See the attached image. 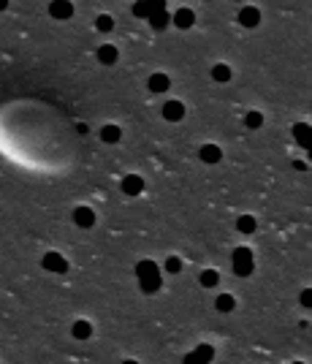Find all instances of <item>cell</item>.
Returning <instances> with one entry per match:
<instances>
[{
	"instance_id": "obj_1",
	"label": "cell",
	"mask_w": 312,
	"mask_h": 364,
	"mask_svg": "<svg viewBox=\"0 0 312 364\" xmlns=\"http://www.w3.org/2000/svg\"><path fill=\"white\" fill-rule=\"evenodd\" d=\"M231 261H233V272L239 275V277H250L252 269H255V261H252V250H250V247H236L233 256H231Z\"/></svg>"
},
{
	"instance_id": "obj_2",
	"label": "cell",
	"mask_w": 312,
	"mask_h": 364,
	"mask_svg": "<svg viewBox=\"0 0 312 364\" xmlns=\"http://www.w3.org/2000/svg\"><path fill=\"white\" fill-rule=\"evenodd\" d=\"M49 14L54 19H60V22H65V19L73 16V3H71V0H52V3H49Z\"/></svg>"
},
{
	"instance_id": "obj_3",
	"label": "cell",
	"mask_w": 312,
	"mask_h": 364,
	"mask_svg": "<svg viewBox=\"0 0 312 364\" xmlns=\"http://www.w3.org/2000/svg\"><path fill=\"white\" fill-rule=\"evenodd\" d=\"M95 57H98L101 65H114V63L120 60V52H117L114 44H101L98 52H95Z\"/></svg>"
},
{
	"instance_id": "obj_4",
	"label": "cell",
	"mask_w": 312,
	"mask_h": 364,
	"mask_svg": "<svg viewBox=\"0 0 312 364\" xmlns=\"http://www.w3.org/2000/svg\"><path fill=\"white\" fill-rule=\"evenodd\" d=\"M71 217H73V223L82 226V228H92V226H95V212H92L90 207H76Z\"/></svg>"
},
{
	"instance_id": "obj_5",
	"label": "cell",
	"mask_w": 312,
	"mask_h": 364,
	"mask_svg": "<svg viewBox=\"0 0 312 364\" xmlns=\"http://www.w3.org/2000/svg\"><path fill=\"white\" fill-rule=\"evenodd\" d=\"M163 120H168V122L185 120V103H179V101H168V103H163Z\"/></svg>"
},
{
	"instance_id": "obj_6",
	"label": "cell",
	"mask_w": 312,
	"mask_h": 364,
	"mask_svg": "<svg viewBox=\"0 0 312 364\" xmlns=\"http://www.w3.org/2000/svg\"><path fill=\"white\" fill-rule=\"evenodd\" d=\"M147 22L152 25V30H166V27L171 25V14H168L166 8H158V11H149Z\"/></svg>"
},
{
	"instance_id": "obj_7",
	"label": "cell",
	"mask_w": 312,
	"mask_h": 364,
	"mask_svg": "<svg viewBox=\"0 0 312 364\" xmlns=\"http://www.w3.org/2000/svg\"><path fill=\"white\" fill-rule=\"evenodd\" d=\"M44 269H49V272H68V261L60 256V253H46L44 256Z\"/></svg>"
},
{
	"instance_id": "obj_8",
	"label": "cell",
	"mask_w": 312,
	"mask_h": 364,
	"mask_svg": "<svg viewBox=\"0 0 312 364\" xmlns=\"http://www.w3.org/2000/svg\"><path fill=\"white\" fill-rule=\"evenodd\" d=\"M122 193H128V196H139L141 190H144V179H141L139 174H128V177H122Z\"/></svg>"
},
{
	"instance_id": "obj_9",
	"label": "cell",
	"mask_w": 312,
	"mask_h": 364,
	"mask_svg": "<svg viewBox=\"0 0 312 364\" xmlns=\"http://www.w3.org/2000/svg\"><path fill=\"white\" fill-rule=\"evenodd\" d=\"M258 22H261V11L255 6H247V8L239 11V25L242 27H258Z\"/></svg>"
},
{
	"instance_id": "obj_10",
	"label": "cell",
	"mask_w": 312,
	"mask_h": 364,
	"mask_svg": "<svg viewBox=\"0 0 312 364\" xmlns=\"http://www.w3.org/2000/svg\"><path fill=\"white\" fill-rule=\"evenodd\" d=\"M171 22L179 27V30H187V27L196 25V14L190 11V8H179V11L171 16Z\"/></svg>"
},
{
	"instance_id": "obj_11",
	"label": "cell",
	"mask_w": 312,
	"mask_h": 364,
	"mask_svg": "<svg viewBox=\"0 0 312 364\" xmlns=\"http://www.w3.org/2000/svg\"><path fill=\"white\" fill-rule=\"evenodd\" d=\"M147 87H149V93H166L168 87H171V79H168L166 74H152L149 82H147Z\"/></svg>"
},
{
	"instance_id": "obj_12",
	"label": "cell",
	"mask_w": 312,
	"mask_h": 364,
	"mask_svg": "<svg viewBox=\"0 0 312 364\" xmlns=\"http://www.w3.org/2000/svg\"><path fill=\"white\" fill-rule=\"evenodd\" d=\"M198 158L204 160V163H217V160L223 158V152L217 144H204L201 150H198Z\"/></svg>"
},
{
	"instance_id": "obj_13",
	"label": "cell",
	"mask_w": 312,
	"mask_h": 364,
	"mask_svg": "<svg viewBox=\"0 0 312 364\" xmlns=\"http://www.w3.org/2000/svg\"><path fill=\"white\" fill-rule=\"evenodd\" d=\"M160 275V266L155 261H149V258H144V261L136 264V277H155Z\"/></svg>"
},
{
	"instance_id": "obj_14",
	"label": "cell",
	"mask_w": 312,
	"mask_h": 364,
	"mask_svg": "<svg viewBox=\"0 0 312 364\" xmlns=\"http://www.w3.org/2000/svg\"><path fill=\"white\" fill-rule=\"evenodd\" d=\"M101 139L106 141V144H117V141L122 139L120 125H111V122H109V125H103V128H101Z\"/></svg>"
},
{
	"instance_id": "obj_15",
	"label": "cell",
	"mask_w": 312,
	"mask_h": 364,
	"mask_svg": "<svg viewBox=\"0 0 312 364\" xmlns=\"http://www.w3.org/2000/svg\"><path fill=\"white\" fill-rule=\"evenodd\" d=\"M293 139L299 141V147H309V125L307 122H299V125H293Z\"/></svg>"
},
{
	"instance_id": "obj_16",
	"label": "cell",
	"mask_w": 312,
	"mask_h": 364,
	"mask_svg": "<svg viewBox=\"0 0 312 364\" xmlns=\"http://www.w3.org/2000/svg\"><path fill=\"white\" fill-rule=\"evenodd\" d=\"M212 79H215L217 84L231 82V68H228L225 63H217V65H212Z\"/></svg>"
},
{
	"instance_id": "obj_17",
	"label": "cell",
	"mask_w": 312,
	"mask_h": 364,
	"mask_svg": "<svg viewBox=\"0 0 312 364\" xmlns=\"http://www.w3.org/2000/svg\"><path fill=\"white\" fill-rule=\"evenodd\" d=\"M71 334L76 340H87L90 334H92V326H90V321H84V318H79L76 323H73V329H71Z\"/></svg>"
},
{
	"instance_id": "obj_18",
	"label": "cell",
	"mask_w": 312,
	"mask_h": 364,
	"mask_svg": "<svg viewBox=\"0 0 312 364\" xmlns=\"http://www.w3.org/2000/svg\"><path fill=\"white\" fill-rule=\"evenodd\" d=\"M215 307L220 310V313H231V310L236 307V299H233L231 294H220V296L215 299Z\"/></svg>"
},
{
	"instance_id": "obj_19",
	"label": "cell",
	"mask_w": 312,
	"mask_h": 364,
	"mask_svg": "<svg viewBox=\"0 0 312 364\" xmlns=\"http://www.w3.org/2000/svg\"><path fill=\"white\" fill-rule=\"evenodd\" d=\"M198 283H201L204 288H215V285L220 283V275H217L215 269H204L201 277H198Z\"/></svg>"
},
{
	"instance_id": "obj_20",
	"label": "cell",
	"mask_w": 312,
	"mask_h": 364,
	"mask_svg": "<svg viewBox=\"0 0 312 364\" xmlns=\"http://www.w3.org/2000/svg\"><path fill=\"white\" fill-rule=\"evenodd\" d=\"M236 228H239V234H252L255 231V217L252 215H242L236 220Z\"/></svg>"
},
{
	"instance_id": "obj_21",
	"label": "cell",
	"mask_w": 312,
	"mask_h": 364,
	"mask_svg": "<svg viewBox=\"0 0 312 364\" xmlns=\"http://www.w3.org/2000/svg\"><path fill=\"white\" fill-rule=\"evenodd\" d=\"M244 125H247L250 131H258L263 125V114L261 112H247L244 114Z\"/></svg>"
},
{
	"instance_id": "obj_22",
	"label": "cell",
	"mask_w": 312,
	"mask_h": 364,
	"mask_svg": "<svg viewBox=\"0 0 312 364\" xmlns=\"http://www.w3.org/2000/svg\"><path fill=\"white\" fill-rule=\"evenodd\" d=\"M187 359H206V361H209V359H215V348L212 345H198Z\"/></svg>"
},
{
	"instance_id": "obj_23",
	"label": "cell",
	"mask_w": 312,
	"mask_h": 364,
	"mask_svg": "<svg viewBox=\"0 0 312 364\" xmlns=\"http://www.w3.org/2000/svg\"><path fill=\"white\" fill-rule=\"evenodd\" d=\"M163 269H166V272H171V275L182 272V258H179V256H168V258H166V264H163Z\"/></svg>"
},
{
	"instance_id": "obj_24",
	"label": "cell",
	"mask_w": 312,
	"mask_h": 364,
	"mask_svg": "<svg viewBox=\"0 0 312 364\" xmlns=\"http://www.w3.org/2000/svg\"><path fill=\"white\" fill-rule=\"evenodd\" d=\"M95 27H98L101 33H109L111 27H114V19H111L109 14H101V16L95 19Z\"/></svg>"
},
{
	"instance_id": "obj_25",
	"label": "cell",
	"mask_w": 312,
	"mask_h": 364,
	"mask_svg": "<svg viewBox=\"0 0 312 364\" xmlns=\"http://www.w3.org/2000/svg\"><path fill=\"white\" fill-rule=\"evenodd\" d=\"M133 16H139V19H147V16H149V8H147V3H144V0H139V3H133Z\"/></svg>"
},
{
	"instance_id": "obj_26",
	"label": "cell",
	"mask_w": 312,
	"mask_h": 364,
	"mask_svg": "<svg viewBox=\"0 0 312 364\" xmlns=\"http://www.w3.org/2000/svg\"><path fill=\"white\" fill-rule=\"evenodd\" d=\"M149 11H158V8H166V0H144Z\"/></svg>"
},
{
	"instance_id": "obj_27",
	"label": "cell",
	"mask_w": 312,
	"mask_h": 364,
	"mask_svg": "<svg viewBox=\"0 0 312 364\" xmlns=\"http://www.w3.org/2000/svg\"><path fill=\"white\" fill-rule=\"evenodd\" d=\"M301 304H304V307H312V291L309 288L301 291Z\"/></svg>"
},
{
	"instance_id": "obj_28",
	"label": "cell",
	"mask_w": 312,
	"mask_h": 364,
	"mask_svg": "<svg viewBox=\"0 0 312 364\" xmlns=\"http://www.w3.org/2000/svg\"><path fill=\"white\" fill-rule=\"evenodd\" d=\"M293 169H296V171H307V163H304V160H293Z\"/></svg>"
},
{
	"instance_id": "obj_29",
	"label": "cell",
	"mask_w": 312,
	"mask_h": 364,
	"mask_svg": "<svg viewBox=\"0 0 312 364\" xmlns=\"http://www.w3.org/2000/svg\"><path fill=\"white\" fill-rule=\"evenodd\" d=\"M8 8V0H0V11H6Z\"/></svg>"
}]
</instances>
